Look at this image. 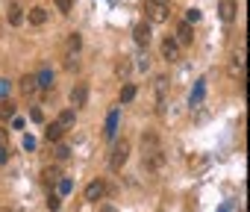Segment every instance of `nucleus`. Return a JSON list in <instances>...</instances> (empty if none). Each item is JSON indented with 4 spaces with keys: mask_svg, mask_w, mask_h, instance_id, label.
Here are the masks:
<instances>
[{
    "mask_svg": "<svg viewBox=\"0 0 250 212\" xmlns=\"http://www.w3.org/2000/svg\"><path fill=\"white\" fill-rule=\"evenodd\" d=\"M127 159H130V142H127V139H118V142L112 145V153H109V168L118 174L124 165H127Z\"/></svg>",
    "mask_w": 250,
    "mask_h": 212,
    "instance_id": "f257e3e1",
    "label": "nucleus"
},
{
    "mask_svg": "<svg viewBox=\"0 0 250 212\" xmlns=\"http://www.w3.org/2000/svg\"><path fill=\"white\" fill-rule=\"evenodd\" d=\"M162 165H165V153H162V148L142 150V171L156 174V171H162Z\"/></svg>",
    "mask_w": 250,
    "mask_h": 212,
    "instance_id": "f03ea898",
    "label": "nucleus"
},
{
    "mask_svg": "<svg viewBox=\"0 0 250 212\" xmlns=\"http://www.w3.org/2000/svg\"><path fill=\"white\" fill-rule=\"evenodd\" d=\"M85 100H88V85L85 83H77L71 88V106H74V109H80V106H85Z\"/></svg>",
    "mask_w": 250,
    "mask_h": 212,
    "instance_id": "7ed1b4c3",
    "label": "nucleus"
},
{
    "mask_svg": "<svg viewBox=\"0 0 250 212\" xmlns=\"http://www.w3.org/2000/svg\"><path fill=\"white\" fill-rule=\"evenodd\" d=\"M162 59H165V62H177V59H180V44H177V39L168 36V39L162 42Z\"/></svg>",
    "mask_w": 250,
    "mask_h": 212,
    "instance_id": "20e7f679",
    "label": "nucleus"
},
{
    "mask_svg": "<svg viewBox=\"0 0 250 212\" xmlns=\"http://www.w3.org/2000/svg\"><path fill=\"white\" fill-rule=\"evenodd\" d=\"M153 91H156V103H159V109H162V106H165V94H168V77L165 74H159L153 80Z\"/></svg>",
    "mask_w": 250,
    "mask_h": 212,
    "instance_id": "39448f33",
    "label": "nucleus"
},
{
    "mask_svg": "<svg viewBox=\"0 0 250 212\" xmlns=\"http://www.w3.org/2000/svg\"><path fill=\"white\" fill-rule=\"evenodd\" d=\"M103 194H106V186H103L100 180H94V183H88V186H85V200L97 203V200H103Z\"/></svg>",
    "mask_w": 250,
    "mask_h": 212,
    "instance_id": "423d86ee",
    "label": "nucleus"
},
{
    "mask_svg": "<svg viewBox=\"0 0 250 212\" xmlns=\"http://www.w3.org/2000/svg\"><path fill=\"white\" fill-rule=\"evenodd\" d=\"M133 39H136L139 47H147V44H150V24H136Z\"/></svg>",
    "mask_w": 250,
    "mask_h": 212,
    "instance_id": "0eeeda50",
    "label": "nucleus"
},
{
    "mask_svg": "<svg viewBox=\"0 0 250 212\" xmlns=\"http://www.w3.org/2000/svg\"><path fill=\"white\" fill-rule=\"evenodd\" d=\"M191 42H194V30H191L188 21H183L177 27V44H191Z\"/></svg>",
    "mask_w": 250,
    "mask_h": 212,
    "instance_id": "6e6552de",
    "label": "nucleus"
},
{
    "mask_svg": "<svg viewBox=\"0 0 250 212\" xmlns=\"http://www.w3.org/2000/svg\"><path fill=\"white\" fill-rule=\"evenodd\" d=\"M74 121H77V112H74V109H62V112H59V118H56V124H59L65 133H68V130H74Z\"/></svg>",
    "mask_w": 250,
    "mask_h": 212,
    "instance_id": "1a4fd4ad",
    "label": "nucleus"
},
{
    "mask_svg": "<svg viewBox=\"0 0 250 212\" xmlns=\"http://www.w3.org/2000/svg\"><path fill=\"white\" fill-rule=\"evenodd\" d=\"M27 21H30L33 27H42V24L47 21V9H44V6H33L30 15H27Z\"/></svg>",
    "mask_w": 250,
    "mask_h": 212,
    "instance_id": "9d476101",
    "label": "nucleus"
},
{
    "mask_svg": "<svg viewBox=\"0 0 250 212\" xmlns=\"http://www.w3.org/2000/svg\"><path fill=\"white\" fill-rule=\"evenodd\" d=\"M130 71H133V62H130V56H121V59L115 62V74H118L121 80H127V77H130Z\"/></svg>",
    "mask_w": 250,
    "mask_h": 212,
    "instance_id": "9b49d317",
    "label": "nucleus"
},
{
    "mask_svg": "<svg viewBox=\"0 0 250 212\" xmlns=\"http://www.w3.org/2000/svg\"><path fill=\"white\" fill-rule=\"evenodd\" d=\"M221 18H224L227 24L235 21V0H221Z\"/></svg>",
    "mask_w": 250,
    "mask_h": 212,
    "instance_id": "f8f14e48",
    "label": "nucleus"
},
{
    "mask_svg": "<svg viewBox=\"0 0 250 212\" xmlns=\"http://www.w3.org/2000/svg\"><path fill=\"white\" fill-rule=\"evenodd\" d=\"M147 15H150V21H165L168 18V9L162 3H150L147 6Z\"/></svg>",
    "mask_w": 250,
    "mask_h": 212,
    "instance_id": "ddd939ff",
    "label": "nucleus"
},
{
    "mask_svg": "<svg viewBox=\"0 0 250 212\" xmlns=\"http://www.w3.org/2000/svg\"><path fill=\"white\" fill-rule=\"evenodd\" d=\"M80 47H83V36H80V33H71V36H68V42H65V50H68V56H74Z\"/></svg>",
    "mask_w": 250,
    "mask_h": 212,
    "instance_id": "4468645a",
    "label": "nucleus"
},
{
    "mask_svg": "<svg viewBox=\"0 0 250 212\" xmlns=\"http://www.w3.org/2000/svg\"><path fill=\"white\" fill-rule=\"evenodd\" d=\"M229 71H232V74H244V47H238V50L232 53V65H229Z\"/></svg>",
    "mask_w": 250,
    "mask_h": 212,
    "instance_id": "2eb2a0df",
    "label": "nucleus"
},
{
    "mask_svg": "<svg viewBox=\"0 0 250 212\" xmlns=\"http://www.w3.org/2000/svg\"><path fill=\"white\" fill-rule=\"evenodd\" d=\"M21 91H24L27 97H33V94L39 91V83H36V77H33V74H27V77L21 80Z\"/></svg>",
    "mask_w": 250,
    "mask_h": 212,
    "instance_id": "dca6fc26",
    "label": "nucleus"
},
{
    "mask_svg": "<svg viewBox=\"0 0 250 212\" xmlns=\"http://www.w3.org/2000/svg\"><path fill=\"white\" fill-rule=\"evenodd\" d=\"M6 18H9V24H12V27H21V24H24V9H21L18 3H12V9H9V15H6Z\"/></svg>",
    "mask_w": 250,
    "mask_h": 212,
    "instance_id": "f3484780",
    "label": "nucleus"
},
{
    "mask_svg": "<svg viewBox=\"0 0 250 212\" xmlns=\"http://www.w3.org/2000/svg\"><path fill=\"white\" fill-rule=\"evenodd\" d=\"M62 136H65V130H62L56 121H53V124H47V130H44V139H47V142H59Z\"/></svg>",
    "mask_w": 250,
    "mask_h": 212,
    "instance_id": "a211bd4d",
    "label": "nucleus"
},
{
    "mask_svg": "<svg viewBox=\"0 0 250 212\" xmlns=\"http://www.w3.org/2000/svg\"><path fill=\"white\" fill-rule=\"evenodd\" d=\"M150 148H159V136H156L153 130L142 133V150H150Z\"/></svg>",
    "mask_w": 250,
    "mask_h": 212,
    "instance_id": "6ab92c4d",
    "label": "nucleus"
},
{
    "mask_svg": "<svg viewBox=\"0 0 250 212\" xmlns=\"http://www.w3.org/2000/svg\"><path fill=\"white\" fill-rule=\"evenodd\" d=\"M59 177H62L59 168H44V171H42V183H44V186H56Z\"/></svg>",
    "mask_w": 250,
    "mask_h": 212,
    "instance_id": "aec40b11",
    "label": "nucleus"
},
{
    "mask_svg": "<svg viewBox=\"0 0 250 212\" xmlns=\"http://www.w3.org/2000/svg\"><path fill=\"white\" fill-rule=\"evenodd\" d=\"M36 83H39V88H53V71H50V68H44V71L36 77Z\"/></svg>",
    "mask_w": 250,
    "mask_h": 212,
    "instance_id": "412c9836",
    "label": "nucleus"
},
{
    "mask_svg": "<svg viewBox=\"0 0 250 212\" xmlns=\"http://www.w3.org/2000/svg\"><path fill=\"white\" fill-rule=\"evenodd\" d=\"M53 145H56V148H53V156H56L59 162H65V159L71 156V148H68V145H65L62 139H59V142H53Z\"/></svg>",
    "mask_w": 250,
    "mask_h": 212,
    "instance_id": "4be33fe9",
    "label": "nucleus"
},
{
    "mask_svg": "<svg viewBox=\"0 0 250 212\" xmlns=\"http://www.w3.org/2000/svg\"><path fill=\"white\" fill-rule=\"evenodd\" d=\"M133 97H136V85H133V83H127V85L121 88V103H130Z\"/></svg>",
    "mask_w": 250,
    "mask_h": 212,
    "instance_id": "5701e85b",
    "label": "nucleus"
},
{
    "mask_svg": "<svg viewBox=\"0 0 250 212\" xmlns=\"http://www.w3.org/2000/svg\"><path fill=\"white\" fill-rule=\"evenodd\" d=\"M12 115H15V103H9V100H6L3 106H0V118H3V121H9Z\"/></svg>",
    "mask_w": 250,
    "mask_h": 212,
    "instance_id": "b1692460",
    "label": "nucleus"
},
{
    "mask_svg": "<svg viewBox=\"0 0 250 212\" xmlns=\"http://www.w3.org/2000/svg\"><path fill=\"white\" fill-rule=\"evenodd\" d=\"M59 206H62V197H59V194H53V191H50V194H47V209H50V212H56V209H59Z\"/></svg>",
    "mask_w": 250,
    "mask_h": 212,
    "instance_id": "393cba45",
    "label": "nucleus"
},
{
    "mask_svg": "<svg viewBox=\"0 0 250 212\" xmlns=\"http://www.w3.org/2000/svg\"><path fill=\"white\" fill-rule=\"evenodd\" d=\"M56 6H59V12H65V15H68V12L74 9V0H56Z\"/></svg>",
    "mask_w": 250,
    "mask_h": 212,
    "instance_id": "a878e982",
    "label": "nucleus"
},
{
    "mask_svg": "<svg viewBox=\"0 0 250 212\" xmlns=\"http://www.w3.org/2000/svg\"><path fill=\"white\" fill-rule=\"evenodd\" d=\"M30 118H33L36 124H42V121H44V112L39 109V106H33V109H30Z\"/></svg>",
    "mask_w": 250,
    "mask_h": 212,
    "instance_id": "bb28decb",
    "label": "nucleus"
},
{
    "mask_svg": "<svg viewBox=\"0 0 250 212\" xmlns=\"http://www.w3.org/2000/svg\"><path fill=\"white\" fill-rule=\"evenodd\" d=\"M186 15H188V18H186L188 24H194V21H200V9H188Z\"/></svg>",
    "mask_w": 250,
    "mask_h": 212,
    "instance_id": "cd10ccee",
    "label": "nucleus"
},
{
    "mask_svg": "<svg viewBox=\"0 0 250 212\" xmlns=\"http://www.w3.org/2000/svg\"><path fill=\"white\" fill-rule=\"evenodd\" d=\"M6 159H9V148H6V145H0V165H3Z\"/></svg>",
    "mask_w": 250,
    "mask_h": 212,
    "instance_id": "c85d7f7f",
    "label": "nucleus"
},
{
    "mask_svg": "<svg viewBox=\"0 0 250 212\" xmlns=\"http://www.w3.org/2000/svg\"><path fill=\"white\" fill-rule=\"evenodd\" d=\"M59 191L68 194V191H71V180H62V183H59Z\"/></svg>",
    "mask_w": 250,
    "mask_h": 212,
    "instance_id": "c756f323",
    "label": "nucleus"
},
{
    "mask_svg": "<svg viewBox=\"0 0 250 212\" xmlns=\"http://www.w3.org/2000/svg\"><path fill=\"white\" fill-rule=\"evenodd\" d=\"M6 91H9V83H6V80H0V94H6Z\"/></svg>",
    "mask_w": 250,
    "mask_h": 212,
    "instance_id": "7c9ffc66",
    "label": "nucleus"
},
{
    "mask_svg": "<svg viewBox=\"0 0 250 212\" xmlns=\"http://www.w3.org/2000/svg\"><path fill=\"white\" fill-rule=\"evenodd\" d=\"M6 136H9L6 130H0V145H6Z\"/></svg>",
    "mask_w": 250,
    "mask_h": 212,
    "instance_id": "2f4dec72",
    "label": "nucleus"
},
{
    "mask_svg": "<svg viewBox=\"0 0 250 212\" xmlns=\"http://www.w3.org/2000/svg\"><path fill=\"white\" fill-rule=\"evenodd\" d=\"M150 3H162V0H150Z\"/></svg>",
    "mask_w": 250,
    "mask_h": 212,
    "instance_id": "473e14b6",
    "label": "nucleus"
}]
</instances>
